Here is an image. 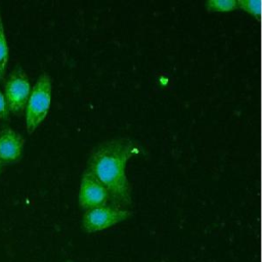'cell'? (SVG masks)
<instances>
[{"instance_id":"6da1fadb","label":"cell","mask_w":262,"mask_h":262,"mask_svg":"<svg viewBox=\"0 0 262 262\" xmlns=\"http://www.w3.org/2000/svg\"><path fill=\"white\" fill-rule=\"evenodd\" d=\"M140 154H144L142 145L128 137L108 139L91 151L86 171L104 185L112 205L126 208L131 204V185L126 175V165L130 158Z\"/></svg>"},{"instance_id":"7a4b0ae2","label":"cell","mask_w":262,"mask_h":262,"mask_svg":"<svg viewBox=\"0 0 262 262\" xmlns=\"http://www.w3.org/2000/svg\"><path fill=\"white\" fill-rule=\"evenodd\" d=\"M52 81L47 73H42L31 89L26 107V128L33 133L46 118L51 104Z\"/></svg>"},{"instance_id":"3957f363","label":"cell","mask_w":262,"mask_h":262,"mask_svg":"<svg viewBox=\"0 0 262 262\" xmlns=\"http://www.w3.org/2000/svg\"><path fill=\"white\" fill-rule=\"evenodd\" d=\"M32 86L30 79L20 66H16L8 75L4 85V97L9 113L18 115L25 111Z\"/></svg>"},{"instance_id":"277c9868","label":"cell","mask_w":262,"mask_h":262,"mask_svg":"<svg viewBox=\"0 0 262 262\" xmlns=\"http://www.w3.org/2000/svg\"><path fill=\"white\" fill-rule=\"evenodd\" d=\"M131 216V211L115 205L86 210L82 218V226L87 232H96L125 221Z\"/></svg>"},{"instance_id":"5b68a950","label":"cell","mask_w":262,"mask_h":262,"mask_svg":"<svg viewBox=\"0 0 262 262\" xmlns=\"http://www.w3.org/2000/svg\"><path fill=\"white\" fill-rule=\"evenodd\" d=\"M78 199L80 207L86 210L101 207L111 203L108 191L104 185L86 170L81 178Z\"/></svg>"},{"instance_id":"8992f818","label":"cell","mask_w":262,"mask_h":262,"mask_svg":"<svg viewBox=\"0 0 262 262\" xmlns=\"http://www.w3.org/2000/svg\"><path fill=\"white\" fill-rule=\"evenodd\" d=\"M25 138L10 127L0 129V161L3 164L17 162L23 155Z\"/></svg>"},{"instance_id":"52a82bcc","label":"cell","mask_w":262,"mask_h":262,"mask_svg":"<svg viewBox=\"0 0 262 262\" xmlns=\"http://www.w3.org/2000/svg\"><path fill=\"white\" fill-rule=\"evenodd\" d=\"M9 59V48L5 35L3 17L0 9V81L4 80Z\"/></svg>"},{"instance_id":"ba28073f","label":"cell","mask_w":262,"mask_h":262,"mask_svg":"<svg viewBox=\"0 0 262 262\" xmlns=\"http://www.w3.org/2000/svg\"><path fill=\"white\" fill-rule=\"evenodd\" d=\"M208 10L212 11H230L237 8L236 0H208L206 2Z\"/></svg>"},{"instance_id":"9c48e42d","label":"cell","mask_w":262,"mask_h":262,"mask_svg":"<svg viewBox=\"0 0 262 262\" xmlns=\"http://www.w3.org/2000/svg\"><path fill=\"white\" fill-rule=\"evenodd\" d=\"M237 7L248 11L252 15L260 16L261 13V1L260 0H236Z\"/></svg>"},{"instance_id":"30bf717a","label":"cell","mask_w":262,"mask_h":262,"mask_svg":"<svg viewBox=\"0 0 262 262\" xmlns=\"http://www.w3.org/2000/svg\"><path fill=\"white\" fill-rule=\"evenodd\" d=\"M9 117V112L6 105L5 97L3 92L0 90V119L1 120H7Z\"/></svg>"},{"instance_id":"8fae6325","label":"cell","mask_w":262,"mask_h":262,"mask_svg":"<svg viewBox=\"0 0 262 262\" xmlns=\"http://www.w3.org/2000/svg\"><path fill=\"white\" fill-rule=\"evenodd\" d=\"M2 167H3V163L0 161V173H1V170H2Z\"/></svg>"}]
</instances>
